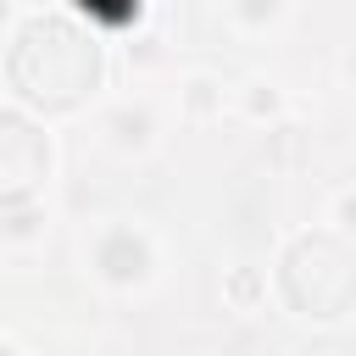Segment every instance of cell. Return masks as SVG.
<instances>
[{
    "label": "cell",
    "instance_id": "obj_1",
    "mask_svg": "<svg viewBox=\"0 0 356 356\" xmlns=\"http://www.w3.org/2000/svg\"><path fill=\"white\" fill-rule=\"evenodd\" d=\"M83 6H89V11H100V17H128L139 0H83Z\"/></svg>",
    "mask_w": 356,
    "mask_h": 356
}]
</instances>
